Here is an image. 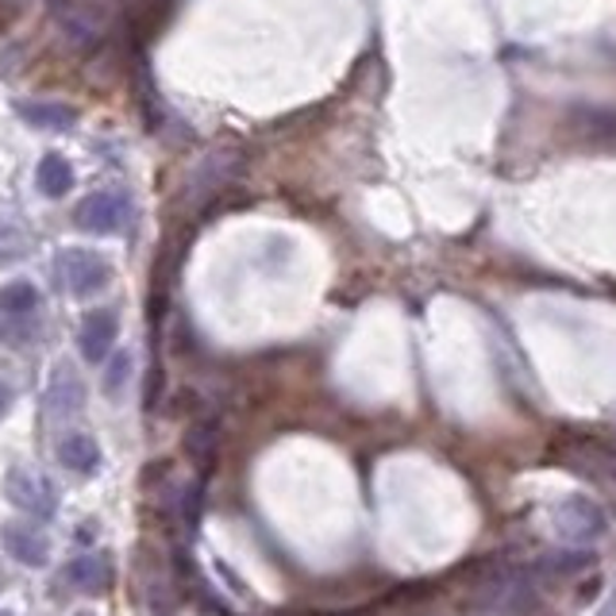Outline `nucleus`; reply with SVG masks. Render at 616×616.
Returning <instances> with one entry per match:
<instances>
[{
    "instance_id": "nucleus-14",
    "label": "nucleus",
    "mask_w": 616,
    "mask_h": 616,
    "mask_svg": "<svg viewBox=\"0 0 616 616\" xmlns=\"http://www.w3.org/2000/svg\"><path fill=\"white\" fill-rule=\"evenodd\" d=\"M213 447H216V427L213 424H193L190 435H185V450H190V458L208 463V458H213Z\"/></svg>"
},
{
    "instance_id": "nucleus-1",
    "label": "nucleus",
    "mask_w": 616,
    "mask_h": 616,
    "mask_svg": "<svg viewBox=\"0 0 616 616\" xmlns=\"http://www.w3.org/2000/svg\"><path fill=\"white\" fill-rule=\"evenodd\" d=\"M55 270H58V282H62V289L70 293V297H93V293H101L104 285L112 282V266L96 251H85V247H66V251H58Z\"/></svg>"
},
{
    "instance_id": "nucleus-10",
    "label": "nucleus",
    "mask_w": 616,
    "mask_h": 616,
    "mask_svg": "<svg viewBox=\"0 0 616 616\" xmlns=\"http://www.w3.org/2000/svg\"><path fill=\"white\" fill-rule=\"evenodd\" d=\"M58 458H62V467L70 470V475H93L96 467H101V447H96L93 435H70V440H62V447H58Z\"/></svg>"
},
{
    "instance_id": "nucleus-5",
    "label": "nucleus",
    "mask_w": 616,
    "mask_h": 616,
    "mask_svg": "<svg viewBox=\"0 0 616 616\" xmlns=\"http://www.w3.org/2000/svg\"><path fill=\"white\" fill-rule=\"evenodd\" d=\"M116 335H119V320L112 308L89 312L78 332V347H81V355H85V363H109L112 347H116Z\"/></svg>"
},
{
    "instance_id": "nucleus-8",
    "label": "nucleus",
    "mask_w": 616,
    "mask_h": 616,
    "mask_svg": "<svg viewBox=\"0 0 616 616\" xmlns=\"http://www.w3.org/2000/svg\"><path fill=\"white\" fill-rule=\"evenodd\" d=\"M16 116L39 132H66V127H73L78 112L58 101H16Z\"/></svg>"
},
{
    "instance_id": "nucleus-3",
    "label": "nucleus",
    "mask_w": 616,
    "mask_h": 616,
    "mask_svg": "<svg viewBox=\"0 0 616 616\" xmlns=\"http://www.w3.org/2000/svg\"><path fill=\"white\" fill-rule=\"evenodd\" d=\"M551 524H555V532L567 539V544H593V539H601V536H605V528H608L601 505H597V501H590V498L559 501V505H555V513H551Z\"/></svg>"
},
{
    "instance_id": "nucleus-11",
    "label": "nucleus",
    "mask_w": 616,
    "mask_h": 616,
    "mask_svg": "<svg viewBox=\"0 0 616 616\" xmlns=\"http://www.w3.org/2000/svg\"><path fill=\"white\" fill-rule=\"evenodd\" d=\"M35 182H39V190L47 193V197L58 201V197H66V193L73 190V167L62 159V155H43Z\"/></svg>"
},
{
    "instance_id": "nucleus-12",
    "label": "nucleus",
    "mask_w": 616,
    "mask_h": 616,
    "mask_svg": "<svg viewBox=\"0 0 616 616\" xmlns=\"http://www.w3.org/2000/svg\"><path fill=\"white\" fill-rule=\"evenodd\" d=\"M39 305V289L32 282H9L0 285V312H9V317H24L32 308Z\"/></svg>"
},
{
    "instance_id": "nucleus-2",
    "label": "nucleus",
    "mask_w": 616,
    "mask_h": 616,
    "mask_svg": "<svg viewBox=\"0 0 616 616\" xmlns=\"http://www.w3.org/2000/svg\"><path fill=\"white\" fill-rule=\"evenodd\" d=\"M4 498L32 516H55V509H58L55 482L32 467H12L9 475H4Z\"/></svg>"
},
{
    "instance_id": "nucleus-13",
    "label": "nucleus",
    "mask_w": 616,
    "mask_h": 616,
    "mask_svg": "<svg viewBox=\"0 0 616 616\" xmlns=\"http://www.w3.org/2000/svg\"><path fill=\"white\" fill-rule=\"evenodd\" d=\"M127 381H132V355H127V351H116V355H109V363H104V393H109L112 401H119Z\"/></svg>"
},
{
    "instance_id": "nucleus-16",
    "label": "nucleus",
    "mask_w": 616,
    "mask_h": 616,
    "mask_svg": "<svg viewBox=\"0 0 616 616\" xmlns=\"http://www.w3.org/2000/svg\"><path fill=\"white\" fill-rule=\"evenodd\" d=\"M78 616H89V613H78Z\"/></svg>"
},
{
    "instance_id": "nucleus-9",
    "label": "nucleus",
    "mask_w": 616,
    "mask_h": 616,
    "mask_svg": "<svg viewBox=\"0 0 616 616\" xmlns=\"http://www.w3.org/2000/svg\"><path fill=\"white\" fill-rule=\"evenodd\" d=\"M66 582L81 593H104L112 585V562L104 555H81L66 567Z\"/></svg>"
},
{
    "instance_id": "nucleus-7",
    "label": "nucleus",
    "mask_w": 616,
    "mask_h": 616,
    "mask_svg": "<svg viewBox=\"0 0 616 616\" xmlns=\"http://www.w3.org/2000/svg\"><path fill=\"white\" fill-rule=\"evenodd\" d=\"M85 404V381L78 378L70 363H58L55 374H50V386H47V409L55 417H70Z\"/></svg>"
},
{
    "instance_id": "nucleus-6",
    "label": "nucleus",
    "mask_w": 616,
    "mask_h": 616,
    "mask_svg": "<svg viewBox=\"0 0 616 616\" xmlns=\"http://www.w3.org/2000/svg\"><path fill=\"white\" fill-rule=\"evenodd\" d=\"M0 547H4L16 562H24V567H47V559H50L47 539H43L35 528L16 524V521L0 524Z\"/></svg>"
},
{
    "instance_id": "nucleus-4",
    "label": "nucleus",
    "mask_w": 616,
    "mask_h": 616,
    "mask_svg": "<svg viewBox=\"0 0 616 616\" xmlns=\"http://www.w3.org/2000/svg\"><path fill=\"white\" fill-rule=\"evenodd\" d=\"M127 216H132V201L116 190H104L81 201L78 213H73V224L81 231H93V236H116V231L127 228Z\"/></svg>"
},
{
    "instance_id": "nucleus-15",
    "label": "nucleus",
    "mask_w": 616,
    "mask_h": 616,
    "mask_svg": "<svg viewBox=\"0 0 616 616\" xmlns=\"http://www.w3.org/2000/svg\"><path fill=\"white\" fill-rule=\"evenodd\" d=\"M9 404H12V389L4 386V381H0V417H4V412H9Z\"/></svg>"
}]
</instances>
